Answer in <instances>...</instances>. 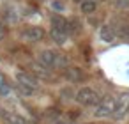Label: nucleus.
I'll return each instance as SVG.
<instances>
[{"mask_svg":"<svg viewBox=\"0 0 129 124\" xmlns=\"http://www.w3.org/2000/svg\"><path fill=\"white\" fill-rule=\"evenodd\" d=\"M64 76L69 80V82H81L83 78H85V75H83V71L80 69V67H76V66H67L66 69H64Z\"/></svg>","mask_w":129,"mask_h":124,"instance_id":"9d476101","label":"nucleus"},{"mask_svg":"<svg viewBox=\"0 0 129 124\" xmlns=\"http://www.w3.org/2000/svg\"><path fill=\"white\" fill-rule=\"evenodd\" d=\"M7 36V29H6V21L2 20V16H0V41H4Z\"/></svg>","mask_w":129,"mask_h":124,"instance_id":"6ab92c4d","label":"nucleus"},{"mask_svg":"<svg viewBox=\"0 0 129 124\" xmlns=\"http://www.w3.org/2000/svg\"><path fill=\"white\" fill-rule=\"evenodd\" d=\"M85 124H94V122H85Z\"/></svg>","mask_w":129,"mask_h":124,"instance_id":"4be33fe9","label":"nucleus"},{"mask_svg":"<svg viewBox=\"0 0 129 124\" xmlns=\"http://www.w3.org/2000/svg\"><path fill=\"white\" fill-rule=\"evenodd\" d=\"M115 32H117V37H120L124 41H129V23H122Z\"/></svg>","mask_w":129,"mask_h":124,"instance_id":"2eb2a0df","label":"nucleus"},{"mask_svg":"<svg viewBox=\"0 0 129 124\" xmlns=\"http://www.w3.org/2000/svg\"><path fill=\"white\" fill-rule=\"evenodd\" d=\"M74 99H76V103H78V105H81V106H94L101 97H99V94H97V90H95V89H92V87L85 85V87H80V89L76 90Z\"/></svg>","mask_w":129,"mask_h":124,"instance_id":"7ed1b4c3","label":"nucleus"},{"mask_svg":"<svg viewBox=\"0 0 129 124\" xmlns=\"http://www.w3.org/2000/svg\"><path fill=\"white\" fill-rule=\"evenodd\" d=\"M55 124H69V122H66V120H57Z\"/></svg>","mask_w":129,"mask_h":124,"instance_id":"aec40b11","label":"nucleus"},{"mask_svg":"<svg viewBox=\"0 0 129 124\" xmlns=\"http://www.w3.org/2000/svg\"><path fill=\"white\" fill-rule=\"evenodd\" d=\"M94 106H95V108H94V115H95V117H99V119L111 117V115H113V108H115V97L106 96V97L99 99Z\"/></svg>","mask_w":129,"mask_h":124,"instance_id":"20e7f679","label":"nucleus"},{"mask_svg":"<svg viewBox=\"0 0 129 124\" xmlns=\"http://www.w3.org/2000/svg\"><path fill=\"white\" fill-rule=\"evenodd\" d=\"M37 62L41 66H44L46 69L53 71V69H66L69 66V57L58 50H43L37 55Z\"/></svg>","mask_w":129,"mask_h":124,"instance_id":"f257e3e1","label":"nucleus"},{"mask_svg":"<svg viewBox=\"0 0 129 124\" xmlns=\"http://www.w3.org/2000/svg\"><path fill=\"white\" fill-rule=\"evenodd\" d=\"M4 119H6L9 124H27L25 119H23L21 115H18V113H11V112H6V113H4Z\"/></svg>","mask_w":129,"mask_h":124,"instance_id":"4468645a","label":"nucleus"},{"mask_svg":"<svg viewBox=\"0 0 129 124\" xmlns=\"http://www.w3.org/2000/svg\"><path fill=\"white\" fill-rule=\"evenodd\" d=\"M50 39H51L55 44L64 46V44L67 43V39H69V34H66L64 30H60V29H57V27H50Z\"/></svg>","mask_w":129,"mask_h":124,"instance_id":"6e6552de","label":"nucleus"},{"mask_svg":"<svg viewBox=\"0 0 129 124\" xmlns=\"http://www.w3.org/2000/svg\"><path fill=\"white\" fill-rule=\"evenodd\" d=\"M110 2L118 11H129V0H110Z\"/></svg>","mask_w":129,"mask_h":124,"instance_id":"a211bd4d","label":"nucleus"},{"mask_svg":"<svg viewBox=\"0 0 129 124\" xmlns=\"http://www.w3.org/2000/svg\"><path fill=\"white\" fill-rule=\"evenodd\" d=\"M44 36H46V32L39 25H27L21 30V39L25 43H41L44 39Z\"/></svg>","mask_w":129,"mask_h":124,"instance_id":"39448f33","label":"nucleus"},{"mask_svg":"<svg viewBox=\"0 0 129 124\" xmlns=\"http://www.w3.org/2000/svg\"><path fill=\"white\" fill-rule=\"evenodd\" d=\"M14 80L20 87V90L27 96H32L39 90V78L34 73L28 71H14Z\"/></svg>","mask_w":129,"mask_h":124,"instance_id":"f03ea898","label":"nucleus"},{"mask_svg":"<svg viewBox=\"0 0 129 124\" xmlns=\"http://www.w3.org/2000/svg\"><path fill=\"white\" fill-rule=\"evenodd\" d=\"M99 39L106 44H111L117 41V32L111 25H101L99 27Z\"/></svg>","mask_w":129,"mask_h":124,"instance_id":"0eeeda50","label":"nucleus"},{"mask_svg":"<svg viewBox=\"0 0 129 124\" xmlns=\"http://www.w3.org/2000/svg\"><path fill=\"white\" fill-rule=\"evenodd\" d=\"M129 110V94H120L118 97H115V108H113V117L122 119Z\"/></svg>","mask_w":129,"mask_h":124,"instance_id":"423d86ee","label":"nucleus"},{"mask_svg":"<svg viewBox=\"0 0 129 124\" xmlns=\"http://www.w3.org/2000/svg\"><path fill=\"white\" fill-rule=\"evenodd\" d=\"M50 23H51V27H57V29L64 30L66 34H69V32H67V30H69V18L62 16L60 13H55V14L50 18Z\"/></svg>","mask_w":129,"mask_h":124,"instance_id":"1a4fd4ad","label":"nucleus"},{"mask_svg":"<svg viewBox=\"0 0 129 124\" xmlns=\"http://www.w3.org/2000/svg\"><path fill=\"white\" fill-rule=\"evenodd\" d=\"M67 32H69V36H76L81 32V23L78 18H69V30Z\"/></svg>","mask_w":129,"mask_h":124,"instance_id":"ddd939ff","label":"nucleus"},{"mask_svg":"<svg viewBox=\"0 0 129 124\" xmlns=\"http://www.w3.org/2000/svg\"><path fill=\"white\" fill-rule=\"evenodd\" d=\"M78 6H80V11L85 16H88V14H94L97 11V0H83V2H80Z\"/></svg>","mask_w":129,"mask_h":124,"instance_id":"9b49d317","label":"nucleus"},{"mask_svg":"<svg viewBox=\"0 0 129 124\" xmlns=\"http://www.w3.org/2000/svg\"><path fill=\"white\" fill-rule=\"evenodd\" d=\"M73 2H74V4H80V2H83V0H73Z\"/></svg>","mask_w":129,"mask_h":124,"instance_id":"412c9836","label":"nucleus"},{"mask_svg":"<svg viewBox=\"0 0 129 124\" xmlns=\"http://www.w3.org/2000/svg\"><path fill=\"white\" fill-rule=\"evenodd\" d=\"M11 94V87L6 83V78H4V75H2V71H0V96H4V97H7Z\"/></svg>","mask_w":129,"mask_h":124,"instance_id":"f3484780","label":"nucleus"},{"mask_svg":"<svg viewBox=\"0 0 129 124\" xmlns=\"http://www.w3.org/2000/svg\"><path fill=\"white\" fill-rule=\"evenodd\" d=\"M50 9H51L53 13H64V11H66L64 0H50Z\"/></svg>","mask_w":129,"mask_h":124,"instance_id":"dca6fc26","label":"nucleus"},{"mask_svg":"<svg viewBox=\"0 0 129 124\" xmlns=\"http://www.w3.org/2000/svg\"><path fill=\"white\" fill-rule=\"evenodd\" d=\"M34 75L37 76V78H44V80H51V73H50V69H46L44 66H41L39 62L36 64V67H34Z\"/></svg>","mask_w":129,"mask_h":124,"instance_id":"f8f14e48","label":"nucleus"}]
</instances>
